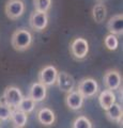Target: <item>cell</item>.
<instances>
[{
    "label": "cell",
    "mask_w": 123,
    "mask_h": 128,
    "mask_svg": "<svg viewBox=\"0 0 123 128\" xmlns=\"http://www.w3.org/2000/svg\"><path fill=\"white\" fill-rule=\"evenodd\" d=\"M72 128H93L92 127V123L90 120L85 116V115H80L74 120Z\"/></svg>",
    "instance_id": "44dd1931"
},
{
    "label": "cell",
    "mask_w": 123,
    "mask_h": 128,
    "mask_svg": "<svg viewBox=\"0 0 123 128\" xmlns=\"http://www.w3.org/2000/svg\"><path fill=\"white\" fill-rule=\"evenodd\" d=\"M34 11L48 13L51 8V0H33Z\"/></svg>",
    "instance_id": "ffe728a7"
},
{
    "label": "cell",
    "mask_w": 123,
    "mask_h": 128,
    "mask_svg": "<svg viewBox=\"0 0 123 128\" xmlns=\"http://www.w3.org/2000/svg\"><path fill=\"white\" fill-rule=\"evenodd\" d=\"M58 76V70L54 65H46L40 70L38 80L45 86H51L56 83Z\"/></svg>",
    "instance_id": "8992f818"
},
{
    "label": "cell",
    "mask_w": 123,
    "mask_h": 128,
    "mask_svg": "<svg viewBox=\"0 0 123 128\" xmlns=\"http://www.w3.org/2000/svg\"><path fill=\"white\" fill-rule=\"evenodd\" d=\"M107 30L109 33L114 35H122L123 34V15L122 13L116 14L111 16L107 22Z\"/></svg>",
    "instance_id": "7c38bea8"
},
{
    "label": "cell",
    "mask_w": 123,
    "mask_h": 128,
    "mask_svg": "<svg viewBox=\"0 0 123 128\" xmlns=\"http://www.w3.org/2000/svg\"><path fill=\"white\" fill-rule=\"evenodd\" d=\"M56 83L58 86V89L66 94L75 90V84H76L74 77L66 72H58Z\"/></svg>",
    "instance_id": "9c48e42d"
},
{
    "label": "cell",
    "mask_w": 123,
    "mask_h": 128,
    "mask_svg": "<svg viewBox=\"0 0 123 128\" xmlns=\"http://www.w3.org/2000/svg\"><path fill=\"white\" fill-rule=\"evenodd\" d=\"M29 24L32 30L37 32L44 31L48 26V14L34 11L29 17Z\"/></svg>",
    "instance_id": "ba28073f"
},
{
    "label": "cell",
    "mask_w": 123,
    "mask_h": 128,
    "mask_svg": "<svg viewBox=\"0 0 123 128\" xmlns=\"http://www.w3.org/2000/svg\"><path fill=\"white\" fill-rule=\"evenodd\" d=\"M85 97L77 90H73L72 92L67 93L65 96V105L69 109L76 111L79 110L84 105Z\"/></svg>",
    "instance_id": "30bf717a"
},
{
    "label": "cell",
    "mask_w": 123,
    "mask_h": 128,
    "mask_svg": "<svg viewBox=\"0 0 123 128\" xmlns=\"http://www.w3.org/2000/svg\"><path fill=\"white\" fill-rule=\"evenodd\" d=\"M10 120H11V122L13 123V125L15 127L24 128L27 125V122H28V114L21 111V110L13 109L12 110Z\"/></svg>",
    "instance_id": "2e32d148"
},
{
    "label": "cell",
    "mask_w": 123,
    "mask_h": 128,
    "mask_svg": "<svg viewBox=\"0 0 123 128\" xmlns=\"http://www.w3.org/2000/svg\"><path fill=\"white\" fill-rule=\"evenodd\" d=\"M26 6L23 0H9L5 6L6 15L11 20H16L25 13Z\"/></svg>",
    "instance_id": "277c9868"
},
{
    "label": "cell",
    "mask_w": 123,
    "mask_h": 128,
    "mask_svg": "<svg viewBox=\"0 0 123 128\" xmlns=\"http://www.w3.org/2000/svg\"><path fill=\"white\" fill-rule=\"evenodd\" d=\"M106 112V118L109 120L110 122H114L118 123L119 126L122 128V106L120 104L114 102L113 105L110 106L108 109L105 110Z\"/></svg>",
    "instance_id": "5bb4252c"
},
{
    "label": "cell",
    "mask_w": 123,
    "mask_h": 128,
    "mask_svg": "<svg viewBox=\"0 0 123 128\" xmlns=\"http://www.w3.org/2000/svg\"><path fill=\"white\" fill-rule=\"evenodd\" d=\"M106 16H107L106 6L103 2L96 3L92 9V17L94 19V22L97 24H102L106 19Z\"/></svg>",
    "instance_id": "e0dca14e"
},
{
    "label": "cell",
    "mask_w": 123,
    "mask_h": 128,
    "mask_svg": "<svg viewBox=\"0 0 123 128\" xmlns=\"http://www.w3.org/2000/svg\"><path fill=\"white\" fill-rule=\"evenodd\" d=\"M14 128H18V127H14Z\"/></svg>",
    "instance_id": "603a6c76"
},
{
    "label": "cell",
    "mask_w": 123,
    "mask_h": 128,
    "mask_svg": "<svg viewBox=\"0 0 123 128\" xmlns=\"http://www.w3.org/2000/svg\"><path fill=\"white\" fill-rule=\"evenodd\" d=\"M35 105H37V102H35L34 100H32L29 96H27V97H23L21 102L18 104V106L15 108V109L21 110V111L25 112V113H27V114H30L34 111Z\"/></svg>",
    "instance_id": "ac0fdd59"
},
{
    "label": "cell",
    "mask_w": 123,
    "mask_h": 128,
    "mask_svg": "<svg viewBox=\"0 0 123 128\" xmlns=\"http://www.w3.org/2000/svg\"><path fill=\"white\" fill-rule=\"evenodd\" d=\"M77 91L80 93L85 98H90L97 93L98 84L97 81L93 78H84L78 82Z\"/></svg>",
    "instance_id": "5b68a950"
},
{
    "label": "cell",
    "mask_w": 123,
    "mask_h": 128,
    "mask_svg": "<svg viewBox=\"0 0 123 128\" xmlns=\"http://www.w3.org/2000/svg\"><path fill=\"white\" fill-rule=\"evenodd\" d=\"M23 97L24 95L22 93V91L17 86H7L2 95L3 102L7 106H9L11 109H15L18 106V104L21 102Z\"/></svg>",
    "instance_id": "3957f363"
},
{
    "label": "cell",
    "mask_w": 123,
    "mask_h": 128,
    "mask_svg": "<svg viewBox=\"0 0 123 128\" xmlns=\"http://www.w3.org/2000/svg\"><path fill=\"white\" fill-rule=\"evenodd\" d=\"M12 110L9 106H7L3 102H0V122L9 121L11 118Z\"/></svg>",
    "instance_id": "7402d4cb"
},
{
    "label": "cell",
    "mask_w": 123,
    "mask_h": 128,
    "mask_svg": "<svg viewBox=\"0 0 123 128\" xmlns=\"http://www.w3.org/2000/svg\"><path fill=\"white\" fill-rule=\"evenodd\" d=\"M104 46L108 49L109 51H114L118 49L119 47V40L118 36L114 34H107L104 38Z\"/></svg>",
    "instance_id": "d6986e66"
},
{
    "label": "cell",
    "mask_w": 123,
    "mask_h": 128,
    "mask_svg": "<svg viewBox=\"0 0 123 128\" xmlns=\"http://www.w3.org/2000/svg\"><path fill=\"white\" fill-rule=\"evenodd\" d=\"M46 95H47V86H43L42 83H40L39 81L31 84L28 96L32 100H34L35 102H43L46 98Z\"/></svg>",
    "instance_id": "4fadbf2b"
},
{
    "label": "cell",
    "mask_w": 123,
    "mask_h": 128,
    "mask_svg": "<svg viewBox=\"0 0 123 128\" xmlns=\"http://www.w3.org/2000/svg\"><path fill=\"white\" fill-rule=\"evenodd\" d=\"M70 54L75 60L81 61L89 54V43L84 38H74L70 44Z\"/></svg>",
    "instance_id": "7a4b0ae2"
},
{
    "label": "cell",
    "mask_w": 123,
    "mask_h": 128,
    "mask_svg": "<svg viewBox=\"0 0 123 128\" xmlns=\"http://www.w3.org/2000/svg\"><path fill=\"white\" fill-rule=\"evenodd\" d=\"M116 94H114L113 91H110V90H104L102 91L100 95H98V102H100V106L102 109H108V108L113 105L116 102Z\"/></svg>",
    "instance_id": "9a60e30c"
},
{
    "label": "cell",
    "mask_w": 123,
    "mask_h": 128,
    "mask_svg": "<svg viewBox=\"0 0 123 128\" xmlns=\"http://www.w3.org/2000/svg\"><path fill=\"white\" fill-rule=\"evenodd\" d=\"M33 36L32 33L27 28H19L16 29L11 36L12 47L16 51H25L29 49L32 45Z\"/></svg>",
    "instance_id": "6da1fadb"
},
{
    "label": "cell",
    "mask_w": 123,
    "mask_h": 128,
    "mask_svg": "<svg viewBox=\"0 0 123 128\" xmlns=\"http://www.w3.org/2000/svg\"><path fill=\"white\" fill-rule=\"evenodd\" d=\"M37 118L41 125L45 127H50L56 123V114L55 112L47 107L41 108L38 113H37Z\"/></svg>",
    "instance_id": "8fae6325"
},
{
    "label": "cell",
    "mask_w": 123,
    "mask_h": 128,
    "mask_svg": "<svg viewBox=\"0 0 123 128\" xmlns=\"http://www.w3.org/2000/svg\"><path fill=\"white\" fill-rule=\"evenodd\" d=\"M0 128H1V127H0Z\"/></svg>",
    "instance_id": "cb8c5ba5"
},
{
    "label": "cell",
    "mask_w": 123,
    "mask_h": 128,
    "mask_svg": "<svg viewBox=\"0 0 123 128\" xmlns=\"http://www.w3.org/2000/svg\"><path fill=\"white\" fill-rule=\"evenodd\" d=\"M103 82L107 90L116 91L119 90L122 83V76L120 72L117 70H106L103 77Z\"/></svg>",
    "instance_id": "52a82bcc"
}]
</instances>
